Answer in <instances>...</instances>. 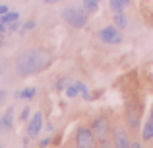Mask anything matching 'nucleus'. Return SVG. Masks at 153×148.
Segmentation results:
<instances>
[{"label": "nucleus", "mask_w": 153, "mask_h": 148, "mask_svg": "<svg viewBox=\"0 0 153 148\" xmlns=\"http://www.w3.org/2000/svg\"><path fill=\"white\" fill-rule=\"evenodd\" d=\"M35 27V22H27L25 26H23V29H22V33H25V31H29V29H33Z\"/></svg>", "instance_id": "19"}, {"label": "nucleus", "mask_w": 153, "mask_h": 148, "mask_svg": "<svg viewBox=\"0 0 153 148\" xmlns=\"http://www.w3.org/2000/svg\"><path fill=\"white\" fill-rule=\"evenodd\" d=\"M97 2H99V0H97Z\"/></svg>", "instance_id": "31"}, {"label": "nucleus", "mask_w": 153, "mask_h": 148, "mask_svg": "<svg viewBox=\"0 0 153 148\" xmlns=\"http://www.w3.org/2000/svg\"><path fill=\"white\" fill-rule=\"evenodd\" d=\"M99 39L108 45H118V43H122V33L118 31L116 26H107L99 31Z\"/></svg>", "instance_id": "5"}, {"label": "nucleus", "mask_w": 153, "mask_h": 148, "mask_svg": "<svg viewBox=\"0 0 153 148\" xmlns=\"http://www.w3.org/2000/svg\"><path fill=\"white\" fill-rule=\"evenodd\" d=\"M27 117H29V109L25 107V109L22 111V115H19V119H22V121H27Z\"/></svg>", "instance_id": "20"}, {"label": "nucleus", "mask_w": 153, "mask_h": 148, "mask_svg": "<svg viewBox=\"0 0 153 148\" xmlns=\"http://www.w3.org/2000/svg\"><path fill=\"white\" fill-rule=\"evenodd\" d=\"M93 134H95V138L97 140H101V142H108V134H111V125H108V121H107V117H97L93 121Z\"/></svg>", "instance_id": "4"}, {"label": "nucleus", "mask_w": 153, "mask_h": 148, "mask_svg": "<svg viewBox=\"0 0 153 148\" xmlns=\"http://www.w3.org/2000/svg\"><path fill=\"white\" fill-rule=\"evenodd\" d=\"M130 148H142V144H140V142H134V144H132Z\"/></svg>", "instance_id": "26"}, {"label": "nucleus", "mask_w": 153, "mask_h": 148, "mask_svg": "<svg viewBox=\"0 0 153 148\" xmlns=\"http://www.w3.org/2000/svg\"><path fill=\"white\" fill-rule=\"evenodd\" d=\"M68 84H70V80H68V78H60L58 84H56V90H64V88H68Z\"/></svg>", "instance_id": "17"}, {"label": "nucleus", "mask_w": 153, "mask_h": 148, "mask_svg": "<svg viewBox=\"0 0 153 148\" xmlns=\"http://www.w3.org/2000/svg\"><path fill=\"white\" fill-rule=\"evenodd\" d=\"M6 12H8V6H6V4H0V16L6 14Z\"/></svg>", "instance_id": "21"}, {"label": "nucleus", "mask_w": 153, "mask_h": 148, "mask_svg": "<svg viewBox=\"0 0 153 148\" xmlns=\"http://www.w3.org/2000/svg\"><path fill=\"white\" fill-rule=\"evenodd\" d=\"M142 138H143V140H151V138H153V123H151V121H147L146 125H143V129H142Z\"/></svg>", "instance_id": "13"}, {"label": "nucleus", "mask_w": 153, "mask_h": 148, "mask_svg": "<svg viewBox=\"0 0 153 148\" xmlns=\"http://www.w3.org/2000/svg\"><path fill=\"white\" fill-rule=\"evenodd\" d=\"M49 142H51V138H43V140H41V146H47Z\"/></svg>", "instance_id": "23"}, {"label": "nucleus", "mask_w": 153, "mask_h": 148, "mask_svg": "<svg viewBox=\"0 0 153 148\" xmlns=\"http://www.w3.org/2000/svg\"><path fill=\"white\" fill-rule=\"evenodd\" d=\"M4 98H6V92L0 90V103H2V99H4Z\"/></svg>", "instance_id": "24"}, {"label": "nucleus", "mask_w": 153, "mask_h": 148, "mask_svg": "<svg viewBox=\"0 0 153 148\" xmlns=\"http://www.w3.org/2000/svg\"><path fill=\"white\" fill-rule=\"evenodd\" d=\"M0 31H4V23L2 22H0Z\"/></svg>", "instance_id": "28"}, {"label": "nucleus", "mask_w": 153, "mask_h": 148, "mask_svg": "<svg viewBox=\"0 0 153 148\" xmlns=\"http://www.w3.org/2000/svg\"><path fill=\"white\" fill-rule=\"evenodd\" d=\"M76 148H97V138H95L93 131L79 127L76 133Z\"/></svg>", "instance_id": "3"}, {"label": "nucleus", "mask_w": 153, "mask_h": 148, "mask_svg": "<svg viewBox=\"0 0 153 148\" xmlns=\"http://www.w3.org/2000/svg\"><path fill=\"white\" fill-rule=\"evenodd\" d=\"M112 22H114V26L118 27H126L128 26V18H126V14L124 12H114V18H112Z\"/></svg>", "instance_id": "12"}, {"label": "nucleus", "mask_w": 153, "mask_h": 148, "mask_svg": "<svg viewBox=\"0 0 153 148\" xmlns=\"http://www.w3.org/2000/svg\"><path fill=\"white\" fill-rule=\"evenodd\" d=\"M18 20H19V14H18V12H10V10H8L6 14H2V18H0V22H2L4 26H10V23L18 22Z\"/></svg>", "instance_id": "11"}, {"label": "nucleus", "mask_w": 153, "mask_h": 148, "mask_svg": "<svg viewBox=\"0 0 153 148\" xmlns=\"http://www.w3.org/2000/svg\"><path fill=\"white\" fill-rule=\"evenodd\" d=\"M76 88H78V92H79L82 95H85V94H87V86H85L83 82H76Z\"/></svg>", "instance_id": "18"}, {"label": "nucleus", "mask_w": 153, "mask_h": 148, "mask_svg": "<svg viewBox=\"0 0 153 148\" xmlns=\"http://www.w3.org/2000/svg\"><path fill=\"white\" fill-rule=\"evenodd\" d=\"M62 20L68 26L79 29V27H83L87 23V10L83 6H70L66 10H62Z\"/></svg>", "instance_id": "2"}, {"label": "nucleus", "mask_w": 153, "mask_h": 148, "mask_svg": "<svg viewBox=\"0 0 153 148\" xmlns=\"http://www.w3.org/2000/svg\"><path fill=\"white\" fill-rule=\"evenodd\" d=\"M0 148H2V146H0Z\"/></svg>", "instance_id": "30"}, {"label": "nucleus", "mask_w": 153, "mask_h": 148, "mask_svg": "<svg viewBox=\"0 0 153 148\" xmlns=\"http://www.w3.org/2000/svg\"><path fill=\"white\" fill-rule=\"evenodd\" d=\"M128 121H130L132 129H138V127H140V113L134 109V105L128 107Z\"/></svg>", "instance_id": "9"}, {"label": "nucleus", "mask_w": 153, "mask_h": 148, "mask_svg": "<svg viewBox=\"0 0 153 148\" xmlns=\"http://www.w3.org/2000/svg\"><path fill=\"white\" fill-rule=\"evenodd\" d=\"M149 121H151V123H153V111H151V117H149Z\"/></svg>", "instance_id": "29"}, {"label": "nucleus", "mask_w": 153, "mask_h": 148, "mask_svg": "<svg viewBox=\"0 0 153 148\" xmlns=\"http://www.w3.org/2000/svg\"><path fill=\"white\" fill-rule=\"evenodd\" d=\"M18 26H19V23H18V22H14V23H10V31H16V29H18Z\"/></svg>", "instance_id": "22"}, {"label": "nucleus", "mask_w": 153, "mask_h": 148, "mask_svg": "<svg viewBox=\"0 0 153 148\" xmlns=\"http://www.w3.org/2000/svg\"><path fill=\"white\" fill-rule=\"evenodd\" d=\"M82 6L85 8L87 12H91V14L99 10V2H97V0H83V2H82Z\"/></svg>", "instance_id": "14"}, {"label": "nucleus", "mask_w": 153, "mask_h": 148, "mask_svg": "<svg viewBox=\"0 0 153 148\" xmlns=\"http://www.w3.org/2000/svg\"><path fill=\"white\" fill-rule=\"evenodd\" d=\"M66 95H68V98H76V95H79L76 84H74V86H68V88H66Z\"/></svg>", "instance_id": "16"}, {"label": "nucleus", "mask_w": 153, "mask_h": 148, "mask_svg": "<svg viewBox=\"0 0 153 148\" xmlns=\"http://www.w3.org/2000/svg\"><path fill=\"white\" fill-rule=\"evenodd\" d=\"M35 94H37V90L35 88H27V90H23V92H19V98H23V99H33L35 98Z\"/></svg>", "instance_id": "15"}, {"label": "nucleus", "mask_w": 153, "mask_h": 148, "mask_svg": "<svg viewBox=\"0 0 153 148\" xmlns=\"http://www.w3.org/2000/svg\"><path fill=\"white\" fill-rule=\"evenodd\" d=\"M41 127H43V113H33V119L29 123V129H27V137L29 138H37L39 133H41Z\"/></svg>", "instance_id": "6"}, {"label": "nucleus", "mask_w": 153, "mask_h": 148, "mask_svg": "<svg viewBox=\"0 0 153 148\" xmlns=\"http://www.w3.org/2000/svg\"><path fill=\"white\" fill-rule=\"evenodd\" d=\"M14 105H10L6 111H4V115L0 117V133H10L12 131V123H14Z\"/></svg>", "instance_id": "7"}, {"label": "nucleus", "mask_w": 153, "mask_h": 148, "mask_svg": "<svg viewBox=\"0 0 153 148\" xmlns=\"http://www.w3.org/2000/svg\"><path fill=\"white\" fill-rule=\"evenodd\" d=\"M47 4H54V2H62V0H45Z\"/></svg>", "instance_id": "27"}, {"label": "nucleus", "mask_w": 153, "mask_h": 148, "mask_svg": "<svg viewBox=\"0 0 153 148\" xmlns=\"http://www.w3.org/2000/svg\"><path fill=\"white\" fill-rule=\"evenodd\" d=\"M101 148H114V146H111L108 142H101Z\"/></svg>", "instance_id": "25"}, {"label": "nucleus", "mask_w": 153, "mask_h": 148, "mask_svg": "<svg viewBox=\"0 0 153 148\" xmlns=\"http://www.w3.org/2000/svg\"><path fill=\"white\" fill-rule=\"evenodd\" d=\"M51 65V57L45 51H23L16 61V72L19 76H31L41 72L45 66Z\"/></svg>", "instance_id": "1"}, {"label": "nucleus", "mask_w": 153, "mask_h": 148, "mask_svg": "<svg viewBox=\"0 0 153 148\" xmlns=\"http://www.w3.org/2000/svg\"><path fill=\"white\" fill-rule=\"evenodd\" d=\"M128 4H130V0H108V6L112 12H124Z\"/></svg>", "instance_id": "10"}, {"label": "nucleus", "mask_w": 153, "mask_h": 148, "mask_svg": "<svg viewBox=\"0 0 153 148\" xmlns=\"http://www.w3.org/2000/svg\"><path fill=\"white\" fill-rule=\"evenodd\" d=\"M130 146H132V142H130L128 133L122 127H118V129L114 131V148H130Z\"/></svg>", "instance_id": "8"}]
</instances>
